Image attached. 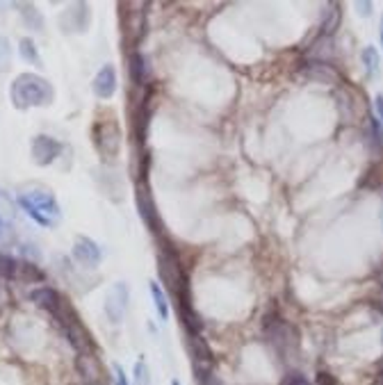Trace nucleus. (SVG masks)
<instances>
[{
	"label": "nucleus",
	"mask_w": 383,
	"mask_h": 385,
	"mask_svg": "<svg viewBox=\"0 0 383 385\" xmlns=\"http://www.w3.org/2000/svg\"><path fill=\"white\" fill-rule=\"evenodd\" d=\"M18 205H21V210L34 224H39L43 228H55L62 222V208L58 203V198L46 187L34 185L23 189L21 194H18Z\"/></svg>",
	"instance_id": "nucleus-1"
},
{
	"label": "nucleus",
	"mask_w": 383,
	"mask_h": 385,
	"mask_svg": "<svg viewBox=\"0 0 383 385\" xmlns=\"http://www.w3.org/2000/svg\"><path fill=\"white\" fill-rule=\"evenodd\" d=\"M53 98H55L53 85L46 78L36 76V73H21L12 82V103L16 109L51 105Z\"/></svg>",
	"instance_id": "nucleus-2"
},
{
	"label": "nucleus",
	"mask_w": 383,
	"mask_h": 385,
	"mask_svg": "<svg viewBox=\"0 0 383 385\" xmlns=\"http://www.w3.org/2000/svg\"><path fill=\"white\" fill-rule=\"evenodd\" d=\"M158 264H160V276L164 281V285H167V290L178 301H187L189 299L187 276L180 267V260H178L176 251L171 249L167 240H162V251L158 255Z\"/></svg>",
	"instance_id": "nucleus-3"
},
{
	"label": "nucleus",
	"mask_w": 383,
	"mask_h": 385,
	"mask_svg": "<svg viewBox=\"0 0 383 385\" xmlns=\"http://www.w3.org/2000/svg\"><path fill=\"white\" fill-rule=\"evenodd\" d=\"M262 331L271 346H276L281 353L297 351L299 346V333L292 328L285 319H281L276 313H269L262 317Z\"/></svg>",
	"instance_id": "nucleus-4"
},
{
	"label": "nucleus",
	"mask_w": 383,
	"mask_h": 385,
	"mask_svg": "<svg viewBox=\"0 0 383 385\" xmlns=\"http://www.w3.org/2000/svg\"><path fill=\"white\" fill-rule=\"evenodd\" d=\"M58 322L62 324L64 333H67V340L73 349H76L78 353H94L96 344H94V340H91V335L87 333V328L82 326L78 313L69 306V301H67V306H64V313L60 315Z\"/></svg>",
	"instance_id": "nucleus-5"
},
{
	"label": "nucleus",
	"mask_w": 383,
	"mask_h": 385,
	"mask_svg": "<svg viewBox=\"0 0 383 385\" xmlns=\"http://www.w3.org/2000/svg\"><path fill=\"white\" fill-rule=\"evenodd\" d=\"M91 137H94L96 151L103 155L105 160H114L119 151H121V130H119V123L114 119L96 121L94 128H91Z\"/></svg>",
	"instance_id": "nucleus-6"
},
{
	"label": "nucleus",
	"mask_w": 383,
	"mask_h": 385,
	"mask_svg": "<svg viewBox=\"0 0 383 385\" xmlns=\"http://www.w3.org/2000/svg\"><path fill=\"white\" fill-rule=\"evenodd\" d=\"M135 205H137V212H140L146 228H149L153 235H160L162 224H160V217H158V208H155V201L149 194L146 182H140V185L135 187Z\"/></svg>",
	"instance_id": "nucleus-7"
},
{
	"label": "nucleus",
	"mask_w": 383,
	"mask_h": 385,
	"mask_svg": "<svg viewBox=\"0 0 383 385\" xmlns=\"http://www.w3.org/2000/svg\"><path fill=\"white\" fill-rule=\"evenodd\" d=\"M128 301H130V292H128L126 283H114L112 288L107 290L105 295V315L112 324L123 322L126 310H128Z\"/></svg>",
	"instance_id": "nucleus-8"
},
{
	"label": "nucleus",
	"mask_w": 383,
	"mask_h": 385,
	"mask_svg": "<svg viewBox=\"0 0 383 385\" xmlns=\"http://www.w3.org/2000/svg\"><path fill=\"white\" fill-rule=\"evenodd\" d=\"M62 151H64L62 142L53 140V137H48V135H36L32 140V149H30L36 167H48V164H53L60 158Z\"/></svg>",
	"instance_id": "nucleus-9"
},
{
	"label": "nucleus",
	"mask_w": 383,
	"mask_h": 385,
	"mask_svg": "<svg viewBox=\"0 0 383 385\" xmlns=\"http://www.w3.org/2000/svg\"><path fill=\"white\" fill-rule=\"evenodd\" d=\"M73 258H76V262L82 264V267L94 269L100 262V258H103V251H100V246L94 240H89L85 235H78L76 242H73Z\"/></svg>",
	"instance_id": "nucleus-10"
},
{
	"label": "nucleus",
	"mask_w": 383,
	"mask_h": 385,
	"mask_svg": "<svg viewBox=\"0 0 383 385\" xmlns=\"http://www.w3.org/2000/svg\"><path fill=\"white\" fill-rule=\"evenodd\" d=\"M30 299H32V304H36L43 310H48L55 319H60V315L64 313V306H67V299H64L58 290L46 288V285L39 288V290H34L30 295Z\"/></svg>",
	"instance_id": "nucleus-11"
},
{
	"label": "nucleus",
	"mask_w": 383,
	"mask_h": 385,
	"mask_svg": "<svg viewBox=\"0 0 383 385\" xmlns=\"http://www.w3.org/2000/svg\"><path fill=\"white\" fill-rule=\"evenodd\" d=\"M91 89H94V94L98 98H103V100L114 96V91H116V73H114L112 64H105V67L96 73L94 82H91Z\"/></svg>",
	"instance_id": "nucleus-12"
},
{
	"label": "nucleus",
	"mask_w": 383,
	"mask_h": 385,
	"mask_svg": "<svg viewBox=\"0 0 383 385\" xmlns=\"http://www.w3.org/2000/svg\"><path fill=\"white\" fill-rule=\"evenodd\" d=\"M301 73H304L306 78L310 80H319V82H324V85H337L340 82V76L333 71V67H328L326 62H315V60H310L304 64V69H301Z\"/></svg>",
	"instance_id": "nucleus-13"
},
{
	"label": "nucleus",
	"mask_w": 383,
	"mask_h": 385,
	"mask_svg": "<svg viewBox=\"0 0 383 385\" xmlns=\"http://www.w3.org/2000/svg\"><path fill=\"white\" fill-rule=\"evenodd\" d=\"M76 367L80 372V377L85 379V383H98L100 381V365L96 360V356L94 353H78V358H76Z\"/></svg>",
	"instance_id": "nucleus-14"
},
{
	"label": "nucleus",
	"mask_w": 383,
	"mask_h": 385,
	"mask_svg": "<svg viewBox=\"0 0 383 385\" xmlns=\"http://www.w3.org/2000/svg\"><path fill=\"white\" fill-rule=\"evenodd\" d=\"M178 310H180V319H182V326H185L187 335L189 337L201 335V331H203V322H201V317L196 315V310L192 308V301H182V304H178Z\"/></svg>",
	"instance_id": "nucleus-15"
},
{
	"label": "nucleus",
	"mask_w": 383,
	"mask_h": 385,
	"mask_svg": "<svg viewBox=\"0 0 383 385\" xmlns=\"http://www.w3.org/2000/svg\"><path fill=\"white\" fill-rule=\"evenodd\" d=\"M128 73H130V80L133 85H144L146 78H149V67H146V60L142 53H130V58H128Z\"/></svg>",
	"instance_id": "nucleus-16"
},
{
	"label": "nucleus",
	"mask_w": 383,
	"mask_h": 385,
	"mask_svg": "<svg viewBox=\"0 0 383 385\" xmlns=\"http://www.w3.org/2000/svg\"><path fill=\"white\" fill-rule=\"evenodd\" d=\"M149 290H151V297H153L155 313L160 315L162 322H167V319H169V301H167V295H164L162 285H160V283L151 281V283H149Z\"/></svg>",
	"instance_id": "nucleus-17"
},
{
	"label": "nucleus",
	"mask_w": 383,
	"mask_h": 385,
	"mask_svg": "<svg viewBox=\"0 0 383 385\" xmlns=\"http://www.w3.org/2000/svg\"><path fill=\"white\" fill-rule=\"evenodd\" d=\"M363 64H365V71H368V76H379L381 58H379V50L374 48V46H365V48H363Z\"/></svg>",
	"instance_id": "nucleus-18"
},
{
	"label": "nucleus",
	"mask_w": 383,
	"mask_h": 385,
	"mask_svg": "<svg viewBox=\"0 0 383 385\" xmlns=\"http://www.w3.org/2000/svg\"><path fill=\"white\" fill-rule=\"evenodd\" d=\"M16 278H21V281H27V283H39L43 281V271L36 267V264L32 262H18V273H16Z\"/></svg>",
	"instance_id": "nucleus-19"
},
{
	"label": "nucleus",
	"mask_w": 383,
	"mask_h": 385,
	"mask_svg": "<svg viewBox=\"0 0 383 385\" xmlns=\"http://www.w3.org/2000/svg\"><path fill=\"white\" fill-rule=\"evenodd\" d=\"M18 7H21V16H23V21L27 23V27H32L34 32H41L43 21H41V14L34 9V5H18Z\"/></svg>",
	"instance_id": "nucleus-20"
},
{
	"label": "nucleus",
	"mask_w": 383,
	"mask_h": 385,
	"mask_svg": "<svg viewBox=\"0 0 383 385\" xmlns=\"http://www.w3.org/2000/svg\"><path fill=\"white\" fill-rule=\"evenodd\" d=\"M18 53H21V58L30 64H39V53H36V46L30 36H23L21 43H18Z\"/></svg>",
	"instance_id": "nucleus-21"
},
{
	"label": "nucleus",
	"mask_w": 383,
	"mask_h": 385,
	"mask_svg": "<svg viewBox=\"0 0 383 385\" xmlns=\"http://www.w3.org/2000/svg\"><path fill=\"white\" fill-rule=\"evenodd\" d=\"M18 260L7 253H0V278H16Z\"/></svg>",
	"instance_id": "nucleus-22"
},
{
	"label": "nucleus",
	"mask_w": 383,
	"mask_h": 385,
	"mask_svg": "<svg viewBox=\"0 0 383 385\" xmlns=\"http://www.w3.org/2000/svg\"><path fill=\"white\" fill-rule=\"evenodd\" d=\"M310 55L315 58V62H324L331 55V36H319V41L313 43Z\"/></svg>",
	"instance_id": "nucleus-23"
},
{
	"label": "nucleus",
	"mask_w": 383,
	"mask_h": 385,
	"mask_svg": "<svg viewBox=\"0 0 383 385\" xmlns=\"http://www.w3.org/2000/svg\"><path fill=\"white\" fill-rule=\"evenodd\" d=\"M189 340H192V353L196 356V360L210 363V358H213V353H210L208 344L203 342V337H201V335H194V337H189Z\"/></svg>",
	"instance_id": "nucleus-24"
},
{
	"label": "nucleus",
	"mask_w": 383,
	"mask_h": 385,
	"mask_svg": "<svg viewBox=\"0 0 383 385\" xmlns=\"http://www.w3.org/2000/svg\"><path fill=\"white\" fill-rule=\"evenodd\" d=\"M133 377H135V385H151V372H149V365L144 360L135 363Z\"/></svg>",
	"instance_id": "nucleus-25"
},
{
	"label": "nucleus",
	"mask_w": 383,
	"mask_h": 385,
	"mask_svg": "<svg viewBox=\"0 0 383 385\" xmlns=\"http://www.w3.org/2000/svg\"><path fill=\"white\" fill-rule=\"evenodd\" d=\"M337 25H340V5H333V12H328L326 23L322 25V30H324L322 36H331Z\"/></svg>",
	"instance_id": "nucleus-26"
},
{
	"label": "nucleus",
	"mask_w": 383,
	"mask_h": 385,
	"mask_svg": "<svg viewBox=\"0 0 383 385\" xmlns=\"http://www.w3.org/2000/svg\"><path fill=\"white\" fill-rule=\"evenodd\" d=\"M9 62H12V46H9L5 36H0V73L7 71Z\"/></svg>",
	"instance_id": "nucleus-27"
},
{
	"label": "nucleus",
	"mask_w": 383,
	"mask_h": 385,
	"mask_svg": "<svg viewBox=\"0 0 383 385\" xmlns=\"http://www.w3.org/2000/svg\"><path fill=\"white\" fill-rule=\"evenodd\" d=\"M281 385H313V383H310L301 372H288L285 377H283Z\"/></svg>",
	"instance_id": "nucleus-28"
},
{
	"label": "nucleus",
	"mask_w": 383,
	"mask_h": 385,
	"mask_svg": "<svg viewBox=\"0 0 383 385\" xmlns=\"http://www.w3.org/2000/svg\"><path fill=\"white\" fill-rule=\"evenodd\" d=\"M0 212L7 215V217H14V203L9 201V196L0 189Z\"/></svg>",
	"instance_id": "nucleus-29"
},
{
	"label": "nucleus",
	"mask_w": 383,
	"mask_h": 385,
	"mask_svg": "<svg viewBox=\"0 0 383 385\" xmlns=\"http://www.w3.org/2000/svg\"><path fill=\"white\" fill-rule=\"evenodd\" d=\"M315 385H340V383H337V379L333 377V374H328V372H317Z\"/></svg>",
	"instance_id": "nucleus-30"
},
{
	"label": "nucleus",
	"mask_w": 383,
	"mask_h": 385,
	"mask_svg": "<svg viewBox=\"0 0 383 385\" xmlns=\"http://www.w3.org/2000/svg\"><path fill=\"white\" fill-rule=\"evenodd\" d=\"M112 374H114V385H130L121 365H112Z\"/></svg>",
	"instance_id": "nucleus-31"
},
{
	"label": "nucleus",
	"mask_w": 383,
	"mask_h": 385,
	"mask_svg": "<svg viewBox=\"0 0 383 385\" xmlns=\"http://www.w3.org/2000/svg\"><path fill=\"white\" fill-rule=\"evenodd\" d=\"M374 109H377V114L374 116H377L381 121V126H383V94H379L377 98H374Z\"/></svg>",
	"instance_id": "nucleus-32"
},
{
	"label": "nucleus",
	"mask_w": 383,
	"mask_h": 385,
	"mask_svg": "<svg viewBox=\"0 0 383 385\" xmlns=\"http://www.w3.org/2000/svg\"><path fill=\"white\" fill-rule=\"evenodd\" d=\"M356 9H358L361 16H370L372 12V3H356Z\"/></svg>",
	"instance_id": "nucleus-33"
},
{
	"label": "nucleus",
	"mask_w": 383,
	"mask_h": 385,
	"mask_svg": "<svg viewBox=\"0 0 383 385\" xmlns=\"http://www.w3.org/2000/svg\"><path fill=\"white\" fill-rule=\"evenodd\" d=\"M377 281L381 283V285H383V264H381V269L377 271Z\"/></svg>",
	"instance_id": "nucleus-34"
},
{
	"label": "nucleus",
	"mask_w": 383,
	"mask_h": 385,
	"mask_svg": "<svg viewBox=\"0 0 383 385\" xmlns=\"http://www.w3.org/2000/svg\"><path fill=\"white\" fill-rule=\"evenodd\" d=\"M379 374L383 377V358H381V363H379Z\"/></svg>",
	"instance_id": "nucleus-35"
},
{
	"label": "nucleus",
	"mask_w": 383,
	"mask_h": 385,
	"mask_svg": "<svg viewBox=\"0 0 383 385\" xmlns=\"http://www.w3.org/2000/svg\"><path fill=\"white\" fill-rule=\"evenodd\" d=\"M381 46H383V16H381Z\"/></svg>",
	"instance_id": "nucleus-36"
},
{
	"label": "nucleus",
	"mask_w": 383,
	"mask_h": 385,
	"mask_svg": "<svg viewBox=\"0 0 383 385\" xmlns=\"http://www.w3.org/2000/svg\"><path fill=\"white\" fill-rule=\"evenodd\" d=\"M0 235H3V219H0Z\"/></svg>",
	"instance_id": "nucleus-37"
},
{
	"label": "nucleus",
	"mask_w": 383,
	"mask_h": 385,
	"mask_svg": "<svg viewBox=\"0 0 383 385\" xmlns=\"http://www.w3.org/2000/svg\"><path fill=\"white\" fill-rule=\"evenodd\" d=\"M171 385H180V381H176V379H173V381H171Z\"/></svg>",
	"instance_id": "nucleus-38"
},
{
	"label": "nucleus",
	"mask_w": 383,
	"mask_h": 385,
	"mask_svg": "<svg viewBox=\"0 0 383 385\" xmlns=\"http://www.w3.org/2000/svg\"><path fill=\"white\" fill-rule=\"evenodd\" d=\"M381 222H383V212H381Z\"/></svg>",
	"instance_id": "nucleus-39"
}]
</instances>
